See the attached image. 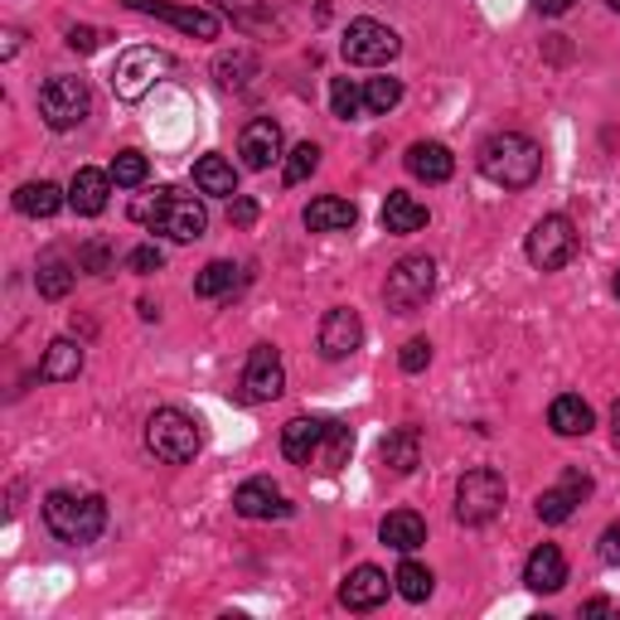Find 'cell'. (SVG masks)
<instances>
[{
	"label": "cell",
	"instance_id": "52a82bcc",
	"mask_svg": "<svg viewBox=\"0 0 620 620\" xmlns=\"http://www.w3.org/2000/svg\"><path fill=\"white\" fill-rule=\"evenodd\" d=\"M499 509H505V475L490 466L460 475V485H456V519L460 524L480 529V524H490Z\"/></svg>",
	"mask_w": 620,
	"mask_h": 620
},
{
	"label": "cell",
	"instance_id": "7a4b0ae2",
	"mask_svg": "<svg viewBox=\"0 0 620 620\" xmlns=\"http://www.w3.org/2000/svg\"><path fill=\"white\" fill-rule=\"evenodd\" d=\"M480 170L499 190H529L538 170H543V146L533 136H524V131H495L480 146Z\"/></svg>",
	"mask_w": 620,
	"mask_h": 620
},
{
	"label": "cell",
	"instance_id": "d4e9b609",
	"mask_svg": "<svg viewBox=\"0 0 620 620\" xmlns=\"http://www.w3.org/2000/svg\"><path fill=\"white\" fill-rule=\"evenodd\" d=\"M63 204H69V194H63L54 180H30L16 190V209L24 218H54Z\"/></svg>",
	"mask_w": 620,
	"mask_h": 620
},
{
	"label": "cell",
	"instance_id": "277c9868",
	"mask_svg": "<svg viewBox=\"0 0 620 620\" xmlns=\"http://www.w3.org/2000/svg\"><path fill=\"white\" fill-rule=\"evenodd\" d=\"M200 427H194V417H184L180 407H155L151 421H146V451L155 460H165V466H184V460L200 456Z\"/></svg>",
	"mask_w": 620,
	"mask_h": 620
},
{
	"label": "cell",
	"instance_id": "9c48e42d",
	"mask_svg": "<svg viewBox=\"0 0 620 620\" xmlns=\"http://www.w3.org/2000/svg\"><path fill=\"white\" fill-rule=\"evenodd\" d=\"M524 253H529V262H533L538 272H562L567 262L577 257V228H572V218H562V214L538 218L533 233H529V243H524Z\"/></svg>",
	"mask_w": 620,
	"mask_h": 620
},
{
	"label": "cell",
	"instance_id": "7dc6e473",
	"mask_svg": "<svg viewBox=\"0 0 620 620\" xmlns=\"http://www.w3.org/2000/svg\"><path fill=\"white\" fill-rule=\"evenodd\" d=\"M611 437H616V451H620V403L611 407Z\"/></svg>",
	"mask_w": 620,
	"mask_h": 620
},
{
	"label": "cell",
	"instance_id": "b9f144b4",
	"mask_svg": "<svg viewBox=\"0 0 620 620\" xmlns=\"http://www.w3.org/2000/svg\"><path fill=\"white\" fill-rule=\"evenodd\" d=\"M228 223H237V228L257 223V204L247 200V194H233V200H228Z\"/></svg>",
	"mask_w": 620,
	"mask_h": 620
},
{
	"label": "cell",
	"instance_id": "1f68e13d",
	"mask_svg": "<svg viewBox=\"0 0 620 620\" xmlns=\"http://www.w3.org/2000/svg\"><path fill=\"white\" fill-rule=\"evenodd\" d=\"M214 78L223 88H247L257 78V59L247 54V49H233V54H218L214 63Z\"/></svg>",
	"mask_w": 620,
	"mask_h": 620
},
{
	"label": "cell",
	"instance_id": "ffe728a7",
	"mask_svg": "<svg viewBox=\"0 0 620 620\" xmlns=\"http://www.w3.org/2000/svg\"><path fill=\"white\" fill-rule=\"evenodd\" d=\"M407 170L427 184H446L456 175V155L441 146V141H413L407 146Z\"/></svg>",
	"mask_w": 620,
	"mask_h": 620
},
{
	"label": "cell",
	"instance_id": "ab89813d",
	"mask_svg": "<svg viewBox=\"0 0 620 620\" xmlns=\"http://www.w3.org/2000/svg\"><path fill=\"white\" fill-rule=\"evenodd\" d=\"M78 267L92 272V276H108V272H112V253H108V243H88L83 253H78Z\"/></svg>",
	"mask_w": 620,
	"mask_h": 620
},
{
	"label": "cell",
	"instance_id": "9a60e30c",
	"mask_svg": "<svg viewBox=\"0 0 620 620\" xmlns=\"http://www.w3.org/2000/svg\"><path fill=\"white\" fill-rule=\"evenodd\" d=\"M233 509L243 519H292V499L276 490L272 480H243L233 495Z\"/></svg>",
	"mask_w": 620,
	"mask_h": 620
},
{
	"label": "cell",
	"instance_id": "e0dca14e",
	"mask_svg": "<svg viewBox=\"0 0 620 620\" xmlns=\"http://www.w3.org/2000/svg\"><path fill=\"white\" fill-rule=\"evenodd\" d=\"M393 591V577L378 572V567H354V572L345 577V587H339V601L349 606V611H374V606H384Z\"/></svg>",
	"mask_w": 620,
	"mask_h": 620
},
{
	"label": "cell",
	"instance_id": "3957f363",
	"mask_svg": "<svg viewBox=\"0 0 620 620\" xmlns=\"http://www.w3.org/2000/svg\"><path fill=\"white\" fill-rule=\"evenodd\" d=\"M44 529L54 533L59 543L88 548L102 538V529H108V505H102V495L54 490V495H44Z\"/></svg>",
	"mask_w": 620,
	"mask_h": 620
},
{
	"label": "cell",
	"instance_id": "74e56055",
	"mask_svg": "<svg viewBox=\"0 0 620 620\" xmlns=\"http://www.w3.org/2000/svg\"><path fill=\"white\" fill-rule=\"evenodd\" d=\"M315 165H321V146H311V141H301V146L286 155V170H282V180L286 184H301V180H311L315 175Z\"/></svg>",
	"mask_w": 620,
	"mask_h": 620
},
{
	"label": "cell",
	"instance_id": "6da1fadb",
	"mask_svg": "<svg viewBox=\"0 0 620 620\" xmlns=\"http://www.w3.org/2000/svg\"><path fill=\"white\" fill-rule=\"evenodd\" d=\"M131 218L146 223L151 233H165L170 243H194V237H204L209 228V209L204 200H194V194L175 190V184H161L155 194L131 204Z\"/></svg>",
	"mask_w": 620,
	"mask_h": 620
},
{
	"label": "cell",
	"instance_id": "7c38bea8",
	"mask_svg": "<svg viewBox=\"0 0 620 620\" xmlns=\"http://www.w3.org/2000/svg\"><path fill=\"white\" fill-rule=\"evenodd\" d=\"M126 10H136V16H155L165 24H175V30L194 34V39H218V16H209V10H190V6H165V0H122Z\"/></svg>",
	"mask_w": 620,
	"mask_h": 620
},
{
	"label": "cell",
	"instance_id": "60d3db41",
	"mask_svg": "<svg viewBox=\"0 0 620 620\" xmlns=\"http://www.w3.org/2000/svg\"><path fill=\"white\" fill-rule=\"evenodd\" d=\"M398 364L407 368V374H421V368L431 364V345H427V339H407L403 354H398Z\"/></svg>",
	"mask_w": 620,
	"mask_h": 620
},
{
	"label": "cell",
	"instance_id": "8992f818",
	"mask_svg": "<svg viewBox=\"0 0 620 620\" xmlns=\"http://www.w3.org/2000/svg\"><path fill=\"white\" fill-rule=\"evenodd\" d=\"M170 63H175V59H170L165 49H151V44L126 49V54L116 59V69H112V92L122 102H141L170 73Z\"/></svg>",
	"mask_w": 620,
	"mask_h": 620
},
{
	"label": "cell",
	"instance_id": "30bf717a",
	"mask_svg": "<svg viewBox=\"0 0 620 620\" xmlns=\"http://www.w3.org/2000/svg\"><path fill=\"white\" fill-rule=\"evenodd\" d=\"M403 39L388 30V24L378 20H354L345 30V44H339V54H345V63H354V69H384V63L398 59Z\"/></svg>",
	"mask_w": 620,
	"mask_h": 620
},
{
	"label": "cell",
	"instance_id": "d6986e66",
	"mask_svg": "<svg viewBox=\"0 0 620 620\" xmlns=\"http://www.w3.org/2000/svg\"><path fill=\"white\" fill-rule=\"evenodd\" d=\"M108 194H112V175H102V170H92V165L78 170L69 184V204H73V214H83V218H98L102 209H108Z\"/></svg>",
	"mask_w": 620,
	"mask_h": 620
},
{
	"label": "cell",
	"instance_id": "ba28073f",
	"mask_svg": "<svg viewBox=\"0 0 620 620\" xmlns=\"http://www.w3.org/2000/svg\"><path fill=\"white\" fill-rule=\"evenodd\" d=\"M92 112V92L83 78H49L44 88H39V116H44L54 131H73L83 126Z\"/></svg>",
	"mask_w": 620,
	"mask_h": 620
},
{
	"label": "cell",
	"instance_id": "83f0119b",
	"mask_svg": "<svg viewBox=\"0 0 620 620\" xmlns=\"http://www.w3.org/2000/svg\"><path fill=\"white\" fill-rule=\"evenodd\" d=\"M194 184H200V194L233 200L237 194V170H233V161H223V155H200V161H194Z\"/></svg>",
	"mask_w": 620,
	"mask_h": 620
},
{
	"label": "cell",
	"instance_id": "7bdbcfd3",
	"mask_svg": "<svg viewBox=\"0 0 620 620\" xmlns=\"http://www.w3.org/2000/svg\"><path fill=\"white\" fill-rule=\"evenodd\" d=\"M597 552H601V562H611V567H620V519H616V524H606V533H601V543H597Z\"/></svg>",
	"mask_w": 620,
	"mask_h": 620
},
{
	"label": "cell",
	"instance_id": "484cf974",
	"mask_svg": "<svg viewBox=\"0 0 620 620\" xmlns=\"http://www.w3.org/2000/svg\"><path fill=\"white\" fill-rule=\"evenodd\" d=\"M378 538L398 552H417L427 543V524H421V514H413V509H393L388 519L378 524Z\"/></svg>",
	"mask_w": 620,
	"mask_h": 620
},
{
	"label": "cell",
	"instance_id": "5b68a950",
	"mask_svg": "<svg viewBox=\"0 0 620 620\" xmlns=\"http://www.w3.org/2000/svg\"><path fill=\"white\" fill-rule=\"evenodd\" d=\"M431 292H437V262L427 253L403 257L384 282V301H388V311H398V315H417L431 301Z\"/></svg>",
	"mask_w": 620,
	"mask_h": 620
},
{
	"label": "cell",
	"instance_id": "ee69618b",
	"mask_svg": "<svg viewBox=\"0 0 620 620\" xmlns=\"http://www.w3.org/2000/svg\"><path fill=\"white\" fill-rule=\"evenodd\" d=\"M69 49H78V54H92V49H98V30H92V24H73V30H69Z\"/></svg>",
	"mask_w": 620,
	"mask_h": 620
},
{
	"label": "cell",
	"instance_id": "d590c367",
	"mask_svg": "<svg viewBox=\"0 0 620 620\" xmlns=\"http://www.w3.org/2000/svg\"><path fill=\"white\" fill-rule=\"evenodd\" d=\"M108 175H112V184H116V190H136V184H146L151 165H146V155H141V151H122V155H116V161H112V170H108Z\"/></svg>",
	"mask_w": 620,
	"mask_h": 620
},
{
	"label": "cell",
	"instance_id": "ac0fdd59",
	"mask_svg": "<svg viewBox=\"0 0 620 620\" xmlns=\"http://www.w3.org/2000/svg\"><path fill=\"white\" fill-rule=\"evenodd\" d=\"M524 582H529L533 591H543V597H552V591H562L567 582V558L558 543H538L529 552V562H524Z\"/></svg>",
	"mask_w": 620,
	"mask_h": 620
},
{
	"label": "cell",
	"instance_id": "603a6c76",
	"mask_svg": "<svg viewBox=\"0 0 620 620\" xmlns=\"http://www.w3.org/2000/svg\"><path fill=\"white\" fill-rule=\"evenodd\" d=\"M548 427L558 431V437H587V431L597 427V413H591L577 393H562V398H552V407H548Z\"/></svg>",
	"mask_w": 620,
	"mask_h": 620
},
{
	"label": "cell",
	"instance_id": "d6a6232c",
	"mask_svg": "<svg viewBox=\"0 0 620 620\" xmlns=\"http://www.w3.org/2000/svg\"><path fill=\"white\" fill-rule=\"evenodd\" d=\"M393 587H398L407 601H427V597H431V587H437V577H431V567H421V562L407 558V562L398 567V572H393Z\"/></svg>",
	"mask_w": 620,
	"mask_h": 620
},
{
	"label": "cell",
	"instance_id": "5bb4252c",
	"mask_svg": "<svg viewBox=\"0 0 620 620\" xmlns=\"http://www.w3.org/2000/svg\"><path fill=\"white\" fill-rule=\"evenodd\" d=\"M364 345V321H359V311H349V306H335L321 321V354L325 359H349L354 349Z\"/></svg>",
	"mask_w": 620,
	"mask_h": 620
},
{
	"label": "cell",
	"instance_id": "bcb514c9",
	"mask_svg": "<svg viewBox=\"0 0 620 620\" xmlns=\"http://www.w3.org/2000/svg\"><path fill=\"white\" fill-rule=\"evenodd\" d=\"M582 616H611V601H601V597H597V601H587V606H582Z\"/></svg>",
	"mask_w": 620,
	"mask_h": 620
},
{
	"label": "cell",
	"instance_id": "7402d4cb",
	"mask_svg": "<svg viewBox=\"0 0 620 620\" xmlns=\"http://www.w3.org/2000/svg\"><path fill=\"white\" fill-rule=\"evenodd\" d=\"M359 223V209L339 194H321L315 204H306V228L311 233H349Z\"/></svg>",
	"mask_w": 620,
	"mask_h": 620
},
{
	"label": "cell",
	"instance_id": "2e32d148",
	"mask_svg": "<svg viewBox=\"0 0 620 620\" xmlns=\"http://www.w3.org/2000/svg\"><path fill=\"white\" fill-rule=\"evenodd\" d=\"M237 155H243L247 170H267L276 155H282V126H276L272 116H253V122L243 126V136H237Z\"/></svg>",
	"mask_w": 620,
	"mask_h": 620
},
{
	"label": "cell",
	"instance_id": "f546056e",
	"mask_svg": "<svg viewBox=\"0 0 620 620\" xmlns=\"http://www.w3.org/2000/svg\"><path fill=\"white\" fill-rule=\"evenodd\" d=\"M384 228L388 233H417V228H427V204H417L413 194H403V190H388V200H384Z\"/></svg>",
	"mask_w": 620,
	"mask_h": 620
},
{
	"label": "cell",
	"instance_id": "8d00e7d4",
	"mask_svg": "<svg viewBox=\"0 0 620 620\" xmlns=\"http://www.w3.org/2000/svg\"><path fill=\"white\" fill-rule=\"evenodd\" d=\"M398 102H403V83H398V78H374V83L364 88V112H374V116L393 112Z\"/></svg>",
	"mask_w": 620,
	"mask_h": 620
},
{
	"label": "cell",
	"instance_id": "c3c4849f",
	"mask_svg": "<svg viewBox=\"0 0 620 620\" xmlns=\"http://www.w3.org/2000/svg\"><path fill=\"white\" fill-rule=\"evenodd\" d=\"M616 301H620V272H616Z\"/></svg>",
	"mask_w": 620,
	"mask_h": 620
},
{
	"label": "cell",
	"instance_id": "4316f807",
	"mask_svg": "<svg viewBox=\"0 0 620 620\" xmlns=\"http://www.w3.org/2000/svg\"><path fill=\"white\" fill-rule=\"evenodd\" d=\"M378 460L393 470V475H413L417 470V460H421V437H417V427H398V431H388L384 446H378Z\"/></svg>",
	"mask_w": 620,
	"mask_h": 620
},
{
	"label": "cell",
	"instance_id": "44dd1931",
	"mask_svg": "<svg viewBox=\"0 0 620 620\" xmlns=\"http://www.w3.org/2000/svg\"><path fill=\"white\" fill-rule=\"evenodd\" d=\"M321 437H325V417H292L282 427V456L292 460V466H311Z\"/></svg>",
	"mask_w": 620,
	"mask_h": 620
},
{
	"label": "cell",
	"instance_id": "f35d334b",
	"mask_svg": "<svg viewBox=\"0 0 620 620\" xmlns=\"http://www.w3.org/2000/svg\"><path fill=\"white\" fill-rule=\"evenodd\" d=\"M161 262H165V253H161V247H131V253H126V267L131 272H136V276H151V272H161Z\"/></svg>",
	"mask_w": 620,
	"mask_h": 620
},
{
	"label": "cell",
	"instance_id": "4dcf8cb0",
	"mask_svg": "<svg viewBox=\"0 0 620 620\" xmlns=\"http://www.w3.org/2000/svg\"><path fill=\"white\" fill-rule=\"evenodd\" d=\"M73 267L69 262H59V257H49V262H39V272H34V286H39V296L44 301H63L73 292Z\"/></svg>",
	"mask_w": 620,
	"mask_h": 620
},
{
	"label": "cell",
	"instance_id": "4fadbf2b",
	"mask_svg": "<svg viewBox=\"0 0 620 620\" xmlns=\"http://www.w3.org/2000/svg\"><path fill=\"white\" fill-rule=\"evenodd\" d=\"M587 495H591V475L567 470V475H562V485H552V490L538 495V505H533V509H538V519H543V524H567Z\"/></svg>",
	"mask_w": 620,
	"mask_h": 620
},
{
	"label": "cell",
	"instance_id": "681fc988",
	"mask_svg": "<svg viewBox=\"0 0 620 620\" xmlns=\"http://www.w3.org/2000/svg\"><path fill=\"white\" fill-rule=\"evenodd\" d=\"M611 10H616V16H620V0H611Z\"/></svg>",
	"mask_w": 620,
	"mask_h": 620
},
{
	"label": "cell",
	"instance_id": "cb8c5ba5",
	"mask_svg": "<svg viewBox=\"0 0 620 620\" xmlns=\"http://www.w3.org/2000/svg\"><path fill=\"white\" fill-rule=\"evenodd\" d=\"M349 451H354V431L345 427V421L325 417V437H321V446H315V460H311V466L325 470V475H335V470L349 466Z\"/></svg>",
	"mask_w": 620,
	"mask_h": 620
},
{
	"label": "cell",
	"instance_id": "f6af8a7d",
	"mask_svg": "<svg viewBox=\"0 0 620 620\" xmlns=\"http://www.w3.org/2000/svg\"><path fill=\"white\" fill-rule=\"evenodd\" d=\"M538 10H543V16H567V10L577 6V0H533Z\"/></svg>",
	"mask_w": 620,
	"mask_h": 620
},
{
	"label": "cell",
	"instance_id": "836d02e7",
	"mask_svg": "<svg viewBox=\"0 0 620 620\" xmlns=\"http://www.w3.org/2000/svg\"><path fill=\"white\" fill-rule=\"evenodd\" d=\"M233 286H237V267H233V262H209V267L194 276V296H204V301L228 296Z\"/></svg>",
	"mask_w": 620,
	"mask_h": 620
},
{
	"label": "cell",
	"instance_id": "8fae6325",
	"mask_svg": "<svg viewBox=\"0 0 620 620\" xmlns=\"http://www.w3.org/2000/svg\"><path fill=\"white\" fill-rule=\"evenodd\" d=\"M286 388V368H282V354L272 345H257L247 354V368H243V398L247 403H272L282 398Z\"/></svg>",
	"mask_w": 620,
	"mask_h": 620
},
{
	"label": "cell",
	"instance_id": "f1b7e54d",
	"mask_svg": "<svg viewBox=\"0 0 620 620\" xmlns=\"http://www.w3.org/2000/svg\"><path fill=\"white\" fill-rule=\"evenodd\" d=\"M83 374V345H73V339H54V345L44 349V364H39V378L44 384H69V378Z\"/></svg>",
	"mask_w": 620,
	"mask_h": 620
},
{
	"label": "cell",
	"instance_id": "e575fe53",
	"mask_svg": "<svg viewBox=\"0 0 620 620\" xmlns=\"http://www.w3.org/2000/svg\"><path fill=\"white\" fill-rule=\"evenodd\" d=\"M329 112H335L339 122H354V116L364 112V88L349 83V78H329Z\"/></svg>",
	"mask_w": 620,
	"mask_h": 620
}]
</instances>
